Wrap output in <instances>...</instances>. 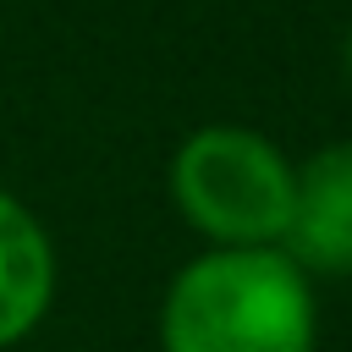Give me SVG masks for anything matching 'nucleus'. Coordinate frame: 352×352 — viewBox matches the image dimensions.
I'll return each instance as SVG.
<instances>
[{"label":"nucleus","instance_id":"f257e3e1","mask_svg":"<svg viewBox=\"0 0 352 352\" xmlns=\"http://www.w3.org/2000/svg\"><path fill=\"white\" fill-rule=\"evenodd\" d=\"M160 352H319V292L280 248H198L160 292Z\"/></svg>","mask_w":352,"mask_h":352},{"label":"nucleus","instance_id":"f03ea898","mask_svg":"<svg viewBox=\"0 0 352 352\" xmlns=\"http://www.w3.org/2000/svg\"><path fill=\"white\" fill-rule=\"evenodd\" d=\"M297 165L242 121H209L170 154V204L204 248H280Z\"/></svg>","mask_w":352,"mask_h":352},{"label":"nucleus","instance_id":"7ed1b4c3","mask_svg":"<svg viewBox=\"0 0 352 352\" xmlns=\"http://www.w3.org/2000/svg\"><path fill=\"white\" fill-rule=\"evenodd\" d=\"M280 253L308 280L352 275V138H336L297 165Z\"/></svg>","mask_w":352,"mask_h":352},{"label":"nucleus","instance_id":"20e7f679","mask_svg":"<svg viewBox=\"0 0 352 352\" xmlns=\"http://www.w3.org/2000/svg\"><path fill=\"white\" fill-rule=\"evenodd\" d=\"M60 292V253L44 220L0 187V352L22 346L55 308Z\"/></svg>","mask_w":352,"mask_h":352},{"label":"nucleus","instance_id":"39448f33","mask_svg":"<svg viewBox=\"0 0 352 352\" xmlns=\"http://www.w3.org/2000/svg\"><path fill=\"white\" fill-rule=\"evenodd\" d=\"M341 60H346V77H352V28H346V44H341Z\"/></svg>","mask_w":352,"mask_h":352}]
</instances>
